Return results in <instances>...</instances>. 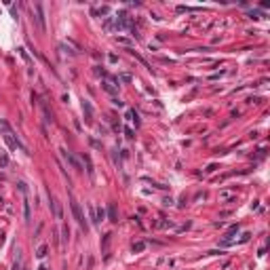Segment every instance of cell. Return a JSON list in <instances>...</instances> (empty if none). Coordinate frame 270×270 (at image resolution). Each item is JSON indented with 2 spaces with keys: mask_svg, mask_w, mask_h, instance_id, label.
Here are the masks:
<instances>
[{
  "mask_svg": "<svg viewBox=\"0 0 270 270\" xmlns=\"http://www.w3.org/2000/svg\"><path fill=\"white\" fill-rule=\"evenodd\" d=\"M70 207H72V213H74V217H76V222H78V226H80L82 230H87L89 224H87L85 215H82V211H80V205L76 203V201H72V203H70Z\"/></svg>",
  "mask_w": 270,
  "mask_h": 270,
  "instance_id": "cell-1",
  "label": "cell"
},
{
  "mask_svg": "<svg viewBox=\"0 0 270 270\" xmlns=\"http://www.w3.org/2000/svg\"><path fill=\"white\" fill-rule=\"evenodd\" d=\"M59 152H61V156H63V158H66V160L70 163V167H72V169H76V171H80V169H82V165H80L78 160H76V158L72 156V154H70V152H68L66 148H61Z\"/></svg>",
  "mask_w": 270,
  "mask_h": 270,
  "instance_id": "cell-2",
  "label": "cell"
},
{
  "mask_svg": "<svg viewBox=\"0 0 270 270\" xmlns=\"http://www.w3.org/2000/svg\"><path fill=\"white\" fill-rule=\"evenodd\" d=\"M34 9H36V15H38V17H36L38 28H40V30L44 32V30H47V21H44V11H42V4H36Z\"/></svg>",
  "mask_w": 270,
  "mask_h": 270,
  "instance_id": "cell-3",
  "label": "cell"
},
{
  "mask_svg": "<svg viewBox=\"0 0 270 270\" xmlns=\"http://www.w3.org/2000/svg\"><path fill=\"white\" fill-rule=\"evenodd\" d=\"M51 207H53V215L57 220H61V207H59V201L55 196H51Z\"/></svg>",
  "mask_w": 270,
  "mask_h": 270,
  "instance_id": "cell-4",
  "label": "cell"
},
{
  "mask_svg": "<svg viewBox=\"0 0 270 270\" xmlns=\"http://www.w3.org/2000/svg\"><path fill=\"white\" fill-rule=\"evenodd\" d=\"M40 106H42V114H44V120H47V122H53V114L49 112V106L44 104V101H40Z\"/></svg>",
  "mask_w": 270,
  "mask_h": 270,
  "instance_id": "cell-5",
  "label": "cell"
},
{
  "mask_svg": "<svg viewBox=\"0 0 270 270\" xmlns=\"http://www.w3.org/2000/svg\"><path fill=\"white\" fill-rule=\"evenodd\" d=\"M82 110H85V114H87V122H91L93 118V110H91V104H89V101H85V104H82Z\"/></svg>",
  "mask_w": 270,
  "mask_h": 270,
  "instance_id": "cell-6",
  "label": "cell"
},
{
  "mask_svg": "<svg viewBox=\"0 0 270 270\" xmlns=\"http://www.w3.org/2000/svg\"><path fill=\"white\" fill-rule=\"evenodd\" d=\"M108 217H110V222H118V213H116V207H114V205L108 207Z\"/></svg>",
  "mask_w": 270,
  "mask_h": 270,
  "instance_id": "cell-7",
  "label": "cell"
},
{
  "mask_svg": "<svg viewBox=\"0 0 270 270\" xmlns=\"http://www.w3.org/2000/svg\"><path fill=\"white\" fill-rule=\"evenodd\" d=\"M47 251H49V247H47V245H38V249H36V258H38V260H44Z\"/></svg>",
  "mask_w": 270,
  "mask_h": 270,
  "instance_id": "cell-8",
  "label": "cell"
},
{
  "mask_svg": "<svg viewBox=\"0 0 270 270\" xmlns=\"http://www.w3.org/2000/svg\"><path fill=\"white\" fill-rule=\"evenodd\" d=\"M127 120H131V122H135V125H137V122H139V120H137V112L129 108V110H127Z\"/></svg>",
  "mask_w": 270,
  "mask_h": 270,
  "instance_id": "cell-9",
  "label": "cell"
},
{
  "mask_svg": "<svg viewBox=\"0 0 270 270\" xmlns=\"http://www.w3.org/2000/svg\"><path fill=\"white\" fill-rule=\"evenodd\" d=\"M144 249H146V243H144V241H139V243H135V245H133V253H141Z\"/></svg>",
  "mask_w": 270,
  "mask_h": 270,
  "instance_id": "cell-10",
  "label": "cell"
},
{
  "mask_svg": "<svg viewBox=\"0 0 270 270\" xmlns=\"http://www.w3.org/2000/svg\"><path fill=\"white\" fill-rule=\"evenodd\" d=\"M82 160L87 163V171H89V175H93V165H91V158H89L87 154H82Z\"/></svg>",
  "mask_w": 270,
  "mask_h": 270,
  "instance_id": "cell-11",
  "label": "cell"
},
{
  "mask_svg": "<svg viewBox=\"0 0 270 270\" xmlns=\"http://www.w3.org/2000/svg\"><path fill=\"white\" fill-rule=\"evenodd\" d=\"M104 89H106V91H108L110 95H114V93H116V91H118V87H112L110 82H104Z\"/></svg>",
  "mask_w": 270,
  "mask_h": 270,
  "instance_id": "cell-12",
  "label": "cell"
},
{
  "mask_svg": "<svg viewBox=\"0 0 270 270\" xmlns=\"http://www.w3.org/2000/svg\"><path fill=\"white\" fill-rule=\"evenodd\" d=\"M23 215H25V220H30V203H28V198L23 201Z\"/></svg>",
  "mask_w": 270,
  "mask_h": 270,
  "instance_id": "cell-13",
  "label": "cell"
},
{
  "mask_svg": "<svg viewBox=\"0 0 270 270\" xmlns=\"http://www.w3.org/2000/svg\"><path fill=\"white\" fill-rule=\"evenodd\" d=\"M95 213H97V222H101V220L106 217V211L101 209V207H97V209H95Z\"/></svg>",
  "mask_w": 270,
  "mask_h": 270,
  "instance_id": "cell-14",
  "label": "cell"
},
{
  "mask_svg": "<svg viewBox=\"0 0 270 270\" xmlns=\"http://www.w3.org/2000/svg\"><path fill=\"white\" fill-rule=\"evenodd\" d=\"M232 196H234V192H222V194H220L222 201H228V198H232Z\"/></svg>",
  "mask_w": 270,
  "mask_h": 270,
  "instance_id": "cell-15",
  "label": "cell"
},
{
  "mask_svg": "<svg viewBox=\"0 0 270 270\" xmlns=\"http://www.w3.org/2000/svg\"><path fill=\"white\" fill-rule=\"evenodd\" d=\"M131 82V74H120V78H118V82Z\"/></svg>",
  "mask_w": 270,
  "mask_h": 270,
  "instance_id": "cell-16",
  "label": "cell"
},
{
  "mask_svg": "<svg viewBox=\"0 0 270 270\" xmlns=\"http://www.w3.org/2000/svg\"><path fill=\"white\" fill-rule=\"evenodd\" d=\"M68 236H70V228L63 226V243H68Z\"/></svg>",
  "mask_w": 270,
  "mask_h": 270,
  "instance_id": "cell-17",
  "label": "cell"
},
{
  "mask_svg": "<svg viewBox=\"0 0 270 270\" xmlns=\"http://www.w3.org/2000/svg\"><path fill=\"white\" fill-rule=\"evenodd\" d=\"M125 133H127V137H129V139H133V137H135V135H133V131L129 129V127H127V129H125Z\"/></svg>",
  "mask_w": 270,
  "mask_h": 270,
  "instance_id": "cell-18",
  "label": "cell"
},
{
  "mask_svg": "<svg viewBox=\"0 0 270 270\" xmlns=\"http://www.w3.org/2000/svg\"><path fill=\"white\" fill-rule=\"evenodd\" d=\"M112 104H114V106H125V104H122V101H120L118 97H114V99H112Z\"/></svg>",
  "mask_w": 270,
  "mask_h": 270,
  "instance_id": "cell-19",
  "label": "cell"
},
{
  "mask_svg": "<svg viewBox=\"0 0 270 270\" xmlns=\"http://www.w3.org/2000/svg\"><path fill=\"white\" fill-rule=\"evenodd\" d=\"M215 169H217V167H215V165H209V167H207V169H205V171H207V173H213Z\"/></svg>",
  "mask_w": 270,
  "mask_h": 270,
  "instance_id": "cell-20",
  "label": "cell"
},
{
  "mask_svg": "<svg viewBox=\"0 0 270 270\" xmlns=\"http://www.w3.org/2000/svg\"><path fill=\"white\" fill-rule=\"evenodd\" d=\"M19 53H21V57H23L25 61H30V57H28V55H25V51H23V49H19Z\"/></svg>",
  "mask_w": 270,
  "mask_h": 270,
  "instance_id": "cell-21",
  "label": "cell"
}]
</instances>
